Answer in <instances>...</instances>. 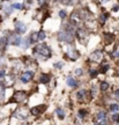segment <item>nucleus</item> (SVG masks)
<instances>
[{
	"mask_svg": "<svg viewBox=\"0 0 119 125\" xmlns=\"http://www.w3.org/2000/svg\"><path fill=\"white\" fill-rule=\"evenodd\" d=\"M74 37V28L72 26H67L66 29H61L58 32V40L61 42H67L71 43Z\"/></svg>",
	"mask_w": 119,
	"mask_h": 125,
	"instance_id": "f257e3e1",
	"label": "nucleus"
},
{
	"mask_svg": "<svg viewBox=\"0 0 119 125\" xmlns=\"http://www.w3.org/2000/svg\"><path fill=\"white\" fill-rule=\"evenodd\" d=\"M35 53L37 54L42 60H45L46 58L51 57V49H50L46 44L42 43V44H38L35 48Z\"/></svg>",
	"mask_w": 119,
	"mask_h": 125,
	"instance_id": "f03ea898",
	"label": "nucleus"
},
{
	"mask_svg": "<svg viewBox=\"0 0 119 125\" xmlns=\"http://www.w3.org/2000/svg\"><path fill=\"white\" fill-rule=\"evenodd\" d=\"M82 20H83V18H82L81 13L79 10H75V12L72 13L71 18H69V22H71L72 27H79L81 22H82Z\"/></svg>",
	"mask_w": 119,
	"mask_h": 125,
	"instance_id": "7ed1b4c3",
	"label": "nucleus"
},
{
	"mask_svg": "<svg viewBox=\"0 0 119 125\" xmlns=\"http://www.w3.org/2000/svg\"><path fill=\"white\" fill-rule=\"evenodd\" d=\"M27 98V93L26 92H23V90H18V92H15L14 93V95L10 97V100H9V102L12 103H21L23 102L24 100Z\"/></svg>",
	"mask_w": 119,
	"mask_h": 125,
	"instance_id": "20e7f679",
	"label": "nucleus"
},
{
	"mask_svg": "<svg viewBox=\"0 0 119 125\" xmlns=\"http://www.w3.org/2000/svg\"><path fill=\"white\" fill-rule=\"evenodd\" d=\"M76 37H78V40H79L82 44H84V43H87V42H88L89 34H88V31L86 30V29L80 28V29H78V31H76Z\"/></svg>",
	"mask_w": 119,
	"mask_h": 125,
	"instance_id": "39448f33",
	"label": "nucleus"
},
{
	"mask_svg": "<svg viewBox=\"0 0 119 125\" xmlns=\"http://www.w3.org/2000/svg\"><path fill=\"white\" fill-rule=\"evenodd\" d=\"M90 97H91V94H89V92L86 89L79 90L78 94H76V98L80 102H89Z\"/></svg>",
	"mask_w": 119,
	"mask_h": 125,
	"instance_id": "423d86ee",
	"label": "nucleus"
},
{
	"mask_svg": "<svg viewBox=\"0 0 119 125\" xmlns=\"http://www.w3.org/2000/svg\"><path fill=\"white\" fill-rule=\"evenodd\" d=\"M28 115H29V109L26 107L20 108L18 111L14 114V116L16 117V118H19V119H26L27 117H28Z\"/></svg>",
	"mask_w": 119,
	"mask_h": 125,
	"instance_id": "0eeeda50",
	"label": "nucleus"
},
{
	"mask_svg": "<svg viewBox=\"0 0 119 125\" xmlns=\"http://www.w3.org/2000/svg\"><path fill=\"white\" fill-rule=\"evenodd\" d=\"M23 41L24 40H22L21 38V36H19V35H12L10 37H9V43L10 44H13V45H19V46H21L22 45V43H23Z\"/></svg>",
	"mask_w": 119,
	"mask_h": 125,
	"instance_id": "6e6552de",
	"label": "nucleus"
},
{
	"mask_svg": "<svg viewBox=\"0 0 119 125\" xmlns=\"http://www.w3.org/2000/svg\"><path fill=\"white\" fill-rule=\"evenodd\" d=\"M46 110V105H38V107H34L30 109V114L31 115H34V116H37V115H40V114H43V112Z\"/></svg>",
	"mask_w": 119,
	"mask_h": 125,
	"instance_id": "1a4fd4ad",
	"label": "nucleus"
},
{
	"mask_svg": "<svg viewBox=\"0 0 119 125\" xmlns=\"http://www.w3.org/2000/svg\"><path fill=\"white\" fill-rule=\"evenodd\" d=\"M90 59H91L93 62H101V60L103 59V52L99 51V50H97V51H95V52L91 53Z\"/></svg>",
	"mask_w": 119,
	"mask_h": 125,
	"instance_id": "9d476101",
	"label": "nucleus"
},
{
	"mask_svg": "<svg viewBox=\"0 0 119 125\" xmlns=\"http://www.w3.org/2000/svg\"><path fill=\"white\" fill-rule=\"evenodd\" d=\"M32 76H34V73L32 72H30V71H27V72H24V73H22L21 74V81L22 82H24V83H27V82H29V81L32 79Z\"/></svg>",
	"mask_w": 119,
	"mask_h": 125,
	"instance_id": "9b49d317",
	"label": "nucleus"
},
{
	"mask_svg": "<svg viewBox=\"0 0 119 125\" xmlns=\"http://www.w3.org/2000/svg\"><path fill=\"white\" fill-rule=\"evenodd\" d=\"M15 30L18 32V35L20 34H24L27 31V26L23 22H16L15 23Z\"/></svg>",
	"mask_w": 119,
	"mask_h": 125,
	"instance_id": "f8f14e48",
	"label": "nucleus"
},
{
	"mask_svg": "<svg viewBox=\"0 0 119 125\" xmlns=\"http://www.w3.org/2000/svg\"><path fill=\"white\" fill-rule=\"evenodd\" d=\"M67 51V56L72 59V60H75V59L79 57V53L76 52V50H74L73 48H69V49H66Z\"/></svg>",
	"mask_w": 119,
	"mask_h": 125,
	"instance_id": "ddd939ff",
	"label": "nucleus"
},
{
	"mask_svg": "<svg viewBox=\"0 0 119 125\" xmlns=\"http://www.w3.org/2000/svg\"><path fill=\"white\" fill-rule=\"evenodd\" d=\"M105 119H106V114L104 111H101L98 112L96 115V121L97 123H105ZM106 124V123H105Z\"/></svg>",
	"mask_w": 119,
	"mask_h": 125,
	"instance_id": "4468645a",
	"label": "nucleus"
},
{
	"mask_svg": "<svg viewBox=\"0 0 119 125\" xmlns=\"http://www.w3.org/2000/svg\"><path fill=\"white\" fill-rule=\"evenodd\" d=\"M28 41H29L30 44H34V43H36L37 41H40V38H38V32H32V34L29 36Z\"/></svg>",
	"mask_w": 119,
	"mask_h": 125,
	"instance_id": "2eb2a0df",
	"label": "nucleus"
},
{
	"mask_svg": "<svg viewBox=\"0 0 119 125\" xmlns=\"http://www.w3.org/2000/svg\"><path fill=\"white\" fill-rule=\"evenodd\" d=\"M7 43H9V42L7 41L6 37H1V38H0V50H1V52H4L5 50H6V45H7Z\"/></svg>",
	"mask_w": 119,
	"mask_h": 125,
	"instance_id": "dca6fc26",
	"label": "nucleus"
},
{
	"mask_svg": "<svg viewBox=\"0 0 119 125\" xmlns=\"http://www.w3.org/2000/svg\"><path fill=\"white\" fill-rule=\"evenodd\" d=\"M49 81H50V75L49 74H42L40 78V83H49Z\"/></svg>",
	"mask_w": 119,
	"mask_h": 125,
	"instance_id": "f3484780",
	"label": "nucleus"
},
{
	"mask_svg": "<svg viewBox=\"0 0 119 125\" xmlns=\"http://www.w3.org/2000/svg\"><path fill=\"white\" fill-rule=\"evenodd\" d=\"M67 85L69 86V87H76L78 82H76V80H75L74 78H72V76H68V78H67Z\"/></svg>",
	"mask_w": 119,
	"mask_h": 125,
	"instance_id": "a211bd4d",
	"label": "nucleus"
},
{
	"mask_svg": "<svg viewBox=\"0 0 119 125\" xmlns=\"http://www.w3.org/2000/svg\"><path fill=\"white\" fill-rule=\"evenodd\" d=\"M5 89H6V85H5L4 82H0V100H4Z\"/></svg>",
	"mask_w": 119,
	"mask_h": 125,
	"instance_id": "6ab92c4d",
	"label": "nucleus"
},
{
	"mask_svg": "<svg viewBox=\"0 0 119 125\" xmlns=\"http://www.w3.org/2000/svg\"><path fill=\"white\" fill-rule=\"evenodd\" d=\"M56 114H57V116L60 118V119H62L64 117H65V112H64V110L62 109H60V108H58L57 110H56Z\"/></svg>",
	"mask_w": 119,
	"mask_h": 125,
	"instance_id": "aec40b11",
	"label": "nucleus"
},
{
	"mask_svg": "<svg viewBox=\"0 0 119 125\" xmlns=\"http://www.w3.org/2000/svg\"><path fill=\"white\" fill-rule=\"evenodd\" d=\"M119 110V105L117 104V103H112L110 105V111L112 112H116V111H118Z\"/></svg>",
	"mask_w": 119,
	"mask_h": 125,
	"instance_id": "412c9836",
	"label": "nucleus"
},
{
	"mask_svg": "<svg viewBox=\"0 0 119 125\" xmlns=\"http://www.w3.org/2000/svg\"><path fill=\"white\" fill-rule=\"evenodd\" d=\"M87 115V111L84 110V109H81V110H79V114H78V116H79V118H84V116Z\"/></svg>",
	"mask_w": 119,
	"mask_h": 125,
	"instance_id": "4be33fe9",
	"label": "nucleus"
},
{
	"mask_svg": "<svg viewBox=\"0 0 119 125\" xmlns=\"http://www.w3.org/2000/svg\"><path fill=\"white\" fill-rule=\"evenodd\" d=\"M108 88H109V83H108V82H102L101 83V90L105 92V90H108Z\"/></svg>",
	"mask_w": 119,
	"mask_h": 125,
	"instance_id": "5701e85b",
	"label": "nucleus"
},
{
	"mask_svg": "<svg viewBox=\"0 0 119 125\" xmlns=\"http://www.w3.org/2000/svg\"><path fill=\"white\" fill-rule=\"evenodd\" d=\"M74 1H75V0H61V2L64 5H66V6H67V5H68V6L73 5V4H74Z\"/></svg>",
	"mask_w": 119,
	"mask_h": 125,
	"instance_id": "b1692460",
	"label": "nucleus"
},
{
	"mask_svg": "<svg viewBox=\"0 0 119 125\" xmlns=\"http://www.w3.org/2000/svg\"><path fill=\"white\" fill-rule=\"evenodd\" d=\"M108 70H109V65H108V64H105V65H102V67H101V72H102V73H105Z\"/></svg>",
	"mask_w": 119,
	"mask_h": 125,
	"instance_id": "393cba45",
	"label": "nucleus"
},
{
	"mask_svg": "<svg viewBox=\"0 0 119 125\" xmlns=\"http://www.w3.org/2000/svg\"><path fill=\"white\" fill-rule=\"evenodd\" d=\"M38 38H40V41H44V38H45L44 31H40V32H38Z\"/></svg>",
	"mask_w": 119,
	"mask_h": 125,
	"instance_id": "a878e982",
	"label": "nucleus"
},
{
	"mask_svg": "<svg viewBox=\"0 0 119 125\" xmlns=\"http://www.w3.org/2000/svg\"><path fill=\"white\" fill-rule=\"evenodd\" d=\"M13 7L14 8H16V9H21L23 7V5L22 4H19V2H16V4H13Z\"/></svg>",
	"mask_w": 119,
	"mask_h": 125,
	"instance_id": "bb28decb",
	"label": "nucleus"
},
{
	"mask_svg": "<svg viewBox=\"0 0 119 125\" xmlns=\"http://www.w3.org/2000/svg\"><path fill=\"white\" fill-rule=\"evenodd\" d=\"M66 12H65V10H60V12H59V16H60V18L61 19H65L66 18Z\"/></svg>",
	"mask_w": 119,
	"mask_h": 125,
	"instance_id": "cd10ccee",
	"label": "nucleus"
},
{
	"mask_svg": "<svg viewBox=\"0 0 119 125\" xmlns=\"http://www.w3.org/2000/svg\"><path fill=\"white\" fill-rule=\"evenodd\" d=\"M112 119L115 122H119V114H113L112 115Z\"/></svg>",
	"mask_w": 119,
	"mask_h": 125,
	"instance_id": "c85d7f7f",
	"label": "nucleus"
},
{
	"mask_svg": "<svg viewBox=\"0 0 119 125\" xmlns=\"http://www.w3.org/2000/svg\"><path fill=\"white\" fill-rule=\"evenodd\" d=\"M105 37L108 38V42H109V43H110V42H112V41H113V38H115V37H113V35H108V34L105 35Z\"/></svg>",
	"mask_w": 119,
	"mask_h": 125,
	"instance_id": "c756f323",
	"label": "nucleus"
},
{
	"mask_svg": "<svg viewBox=\"0 0 119 125\" xmlns=\"http://www.w3.org/2000/svg\"><path fill=\"white\" fill-rule=\"evenodd\" d=\"M97 93V88L96 86H93V88H91V96H95Z\"/></svg>",
	"mask_w": 119,
	"mask_h": 125,
	"instance_id": "7c9ffc66",
	"label": "nucleus"
},
{
	"mask_svg": "<svg viewBox=\"0 0 119 125\" xmlns=\"http://www.w3.org/2000/svg\"><path fill=\"white\" fill-rule=\"evenodd\" d=\"M5 74H6L5 70H0V79H2V78L5 76Z\"/></svg>",
	"mask_w": 119,
	"mask_h": 125,
	"instance_id": "2f4dec72",
	"label": "nucleus"
},
{
	"mask_svg": "<svg viewBox=\"0 0 119 125\" xmlns=\"http://www.w3.org/2000/svg\"><path fill=\"white\" fill-rule=\"evenodd\" d=\"M106 18H108V15H106V14H105V15L103 14V15L101 16V21H102V22H104V21L106 20Z\"/></svg>",
	"mask_w": 119,
	"mask_h": 125,
	"instance_id": "473e14b6",
	"label": "nucleus"
},
{
	"mask_svg": "<svg viewBox=\"0 0 119 125\" xmlns=\"http://www.w3.org/2000/svg\"><path fill=\"white\" fill-rule=\"evenodd\" d=\"M81 73H82V70H81V68H78V70L75 71V74H76V75H80Z\"/></svg>",
	"mask_w": 119,
	"mask_h": 125,
	"instance_id": "72a5a7b5",
	"label": "nucleus"
},
{
	"mask_svg": "<svg viewBox=\"0 0 119 125\" xmlns=\"http://www.w3.org/2000/svg\"><path fill=\"white\" fill-rule=\"evenodd\" d=\"M54 66L57 68H60V67H62V62H57V64H54Z\"/></svg>",
	"mask_w": 119,
	"mask_h": 125,
	"instance_id": "f704fd0d",
	"label": "nucleus"
},
{
	"mask_svg": "<svg viewBox=\"0 0 119 125\" xmlns=\"http://www.w3.org/2000/svg\"><path fill=\"white\" fill-rule=\"evenodd\" d=\"M113 94H115V96H116V97H118V98H119V89L115 90V92H113Z\"/></svg>",
	"mask_w": 119,
	"mask_h": 125,
	"instance_id": "c9c22d12",
	"label": "nucleus"
},
{
	"mask_svg": "<svg viewBox=\"0 0 119 125\" xmlns=\"http://www.w3.org/2000/svg\"><path fill=\"white\" fill-rule=\"evenodd\" d=\"M90 73H91V76H93V78H94V76H96V74H97L96 71H91Z\"/></svg>",
	"mask_w": 119,
	"mask_h": 125,
	"instance_id": "e433bc0d",
	"label": "nucleus"
},
{
	"mask_svg": "<svg viewBox=\"0 0 119 125\" xmlns=\"http://www.w3.org/2000/svg\"><path fill=\"white\" fill-rule=\"evenodd\" d=\"M46 1V0H38V2H40V5H43Z\"/></svg>",
	"mask_w": 119,
	"mask_h": 125,
	"instance_id": "4c0bfd02",
	"label": "nucleus"
},
{
	"mask_svg": "<svg viewBox=\"0 0 119 125\" xmlns=\"http://www.w3.org/2000/svg\"><path fill=\"white\" fill-rule=\"evenodd\" d=\"M116 57H119V51H117V52H116Z\"/></svg>",
	"mask_w": 119,
	"mask_h": 125,
	"instance_id": "58836bf2",
	"label": "nucleus"
},
{
	"mask_svg": "<svg viewBox=\"0 0 119 125\" xmlns=\"http://www.w3.org/2000/svg\"><path fill=\"white\" fill-rule=\"evenodd\" d=\"M117 64H118V65H119V60H118V62H117Z\"/></svg>",
	"mask_w": 119,
	"mask_h": 125,
	"instance_id": "ea45409f",
	"label": "nucleus"
},
{
	"mask_svg": "<svg viewBox=\"0 0 119 125\" xmlns=\"http://www.w3.org/2000/svg\"><path fill=\"white\" fill-rule=\"evenodd\" d=\"M116 125H119V123H117V124H116Z\"/></svg>",
	"mask_w": 119,
	"mask_h": 125,
	"instance_id": "a19ab883",
	"label": "nucleus"
},
{
	"mask_svg": "<svg viewBox=\"0 0 119 125\" xmlns=\"http://www.w3.org/2000/svg\"><path fill=\"white\" fill-rule=\"evenodd\" d=\"M0 54H1V50H0Z\"/></svg>",
	"mask_w": 119,
	"mask_h": 125,
	"instance_id": "79ce46f5",
	"label": "nucleus"
}]
</instances>
